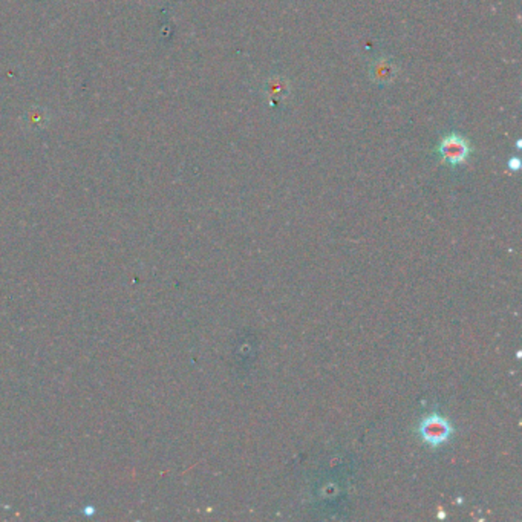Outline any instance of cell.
<instances>
[{"label": "cell", "mask_w": 522, "mask_h": 522, "mask_svg": "<svg viewBox=\"0 0 522 522\" xmlns=\"http://www.w3.org/2000/svg\"><path fill=\"white\" fill-rule=\"evenodd\" d=\"M265 94L271 98V101L285 100L290 95V84L283 80L282 77H271L265 83Z\"/></svg>", "instance_id": "277c9868"}, {"label": "cell", "mask_w": 522, "mask_h": 522, "mask_svg": "<svg viewBox=\"0 0 522 522\" xmlns=\"http://www.w3.org/2000/svg\"><path fill=\"white\" fill-rule=\"evenodd\" d=\"M398 74V66L389 59H378L369 68L371 80L377 84L391 83Z\"/></svg>", "instance_id": "3957f363"}, {"label": "cell", "mask_w": 522, "mask_h": 522, "mask_svg": "<svg viewBox=\"0 0 522 522\" xmlns=\"http://www.w3.org/2000/svg\"><path fill=\"white\" fill-rule=\"evenodd\" d=\"M509 167L512 170H519V167H521V160H519V158H512V160L509 161Z\"/></svg>", "instance_id": "5b68a950"}, {"label": "cell", "mask_w": 522, "mask_h": 522, "mask_svg": "<svg viewBox=\"0 0 522 522\" xmlns=\"http://www.w3.org/2000/svg\"><path fill=\"white\" fill-rule=\"evenodd\" d=\"M418 432H420L424 442L432 447H438L450 440V437L454 435V427L446 418L432 414L422 420Z\"/></svg>", "instance_id": "6da1fadb"}, {"label": "cell", "mask_w": 522, "mask_h": 522, "mask_svg": "<svg viewBox=\"0 0 522 522\" xmlns=\"http://www.w3.org/2000/svg\"><path fill=\"white\" fill-rule=\"evenodd\" d=\"M472 152L469 141L463 138L458 133H449L441 140L438 146V154L441 155L442 161L450 165L463 164L468 160Z\"/></svg>", "instance_id": "7a4b0ae2"}]
</instances>
